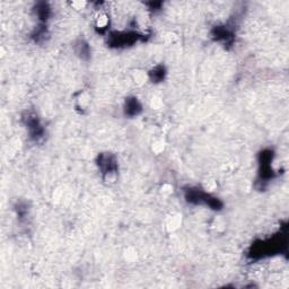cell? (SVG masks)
Segmentation results:
<instances>
[{
  "mask_svg": "<svg viewBox=\"0 0 289 289\" xmlns=\"http://www.w3.org/2000/svg\"><path fill=\"white\" fill-rule=\"evenodd\" d=\"M25 123L32 138L35 140L42 138L44 131L38 117H35L34 114H29V116L25 118Z\"/></svg>",
  "mask_w": 289,
  "mask_h": 289,
  "instance_id": "cell-2",
  "label": "cell"
},
{
  "mask_svg": "<svg viewBox=\"0 0 289 289\" xmlns=\"http://www.w3.org/2000/svg\"><path fill=\"white\" fill-rule=\"evenodd\" d=\"M185 199L190 204L205 205L214 210H219L223 208L222 201H219L217 198L199 189H194V187L185 190Z\"/></svg>",
  "mask_w": 289,
  "mask_h": 289,
  "instance_id": "cell-1",
  "label": "cell"
},
{
  "mask_svg": "<svg viewBox=\"0 0 289 289\" xmlns=\"http://www.w3.org/2000/svg\"><path fill=\"white\" fill-rule=\"evenodd\" d=\"M125 112L127 116H129V117L138 116V114L141 112V105L138 102V100H137L136 98L128 99L126 101Z\"/></svg>",
  "mask_w": 289,
  "mask_h": 289,
  "instance_id": "cell-5",
  "label": "cell"
},
{
  "mask_svg": "<svg viewBox=\"0 0 289 289\" xmlns=\"http://www.w3.org/2000/svg\"><path fill=\"white\" fill-rule=\"evenodd\" d=\"M98 165L103 174H111L117 171L118 164L116 158L110 154H102L99 156Z\"/></svg>",
  "mask_w": 289,
  "mask_h": 289,
  "instance_id": "cell-3",
  "label": "cell"
},
{
  "mask_svg": "<svg viewBox=\"0 0 289 289\" xmlns=\"http://www.w3.org/2000/svg\"><path fill=\"white\" fill-rule=\"evenodd\" d=\"M164 76H165V69H164V67H160V66L156 67L155 69L150 72L151 80H155L156 82L163 80Z\"/></svg>",
  "mask_w": 289,
  "mask_h": 289,
  "instance_id": "cell-7",
  "label": "cell"
},
{
  "mask_svg": "<svg viewBox=\"0 0 289 289\" xmlns=\"http://www.w3.org/2000/svg\"><path fill=\"white\" fill-rule=\"evenodd\" d=\"M138 39H139V35L137 33L125 32V33H118L116 35H112L110 42H111L112 45H116V47H123V45L132 44Z\"/></svg>",
  "mask_w": 289,
  "mask_h": 289,
  "instance_id": "cell-4",
  "label": "cell"
},
{
  "mask_svg": "<svg viewBox=\"0 0 289 289\" xmlns=\"http://www.w3.org/2000/svg\"><path fill=\"white\" fill-rule=\"evenodd\" d=\"M35 13H36V15H38L39 20L45 21V20H48V17L50 16V7L48 6V4L41 3L38 5V6H36Z\"/></svg>",
  "mask_w": 289,
  "mask_h": 289,
  "instance_id": "cell-6",
  "label": "cell"
}]
</instances>
